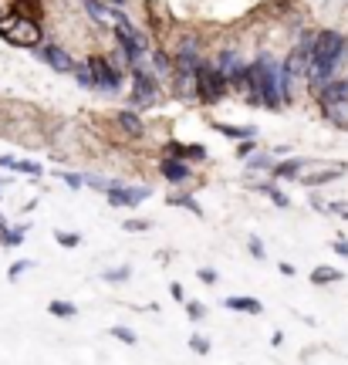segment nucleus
<instances>
[{"mask_svg":"<svg viewBox=\"0 0 348 365\" xmlns=\"http://www.w3.org/2000/svg\"><path fill=\"white\" fill-rule=\"evenodd\" d=\"M244 88H247V102L264 105L271 112H277L284 102H291V78H287L284 65H277L271 54H260L257 61L250 65Z\"/></svg>","mask_w":348,"mask_h":365,"instance_id":"f257e3e1","label":"nucleus"},{"mask_svg":"<svg viewBox=\"0 0 348 365\" xmlns=\"http://www.w3.org/2000/svg\"><path fill=\"white\" fill-rule=\"evenodd\" d=\"M348 54V41L342 31H318L314 34V48H311V71L308 78L314 85H324V81L335 78L338 65L345 61Z\"/></svg>","mask_w":348,"mask_h":365,"instance_id":"f03ea898","label":"nucleus"},{"mask_svg":"<svg viewBox=\"0 0 348 365\" xmlns=\"http://www.w3.org/2000/svg\"><path fill=\"white\" fill-rule=\"evenodd\" d=\"M0 38L7 41L11 48L34 51V48L41 44V24L34 21V14L0 11Z\"/></svg>","mask_w":348,"mask_h":365,"instance_id":"7ed1b4c3","label":"nucleus"},{"mask_svg":"<svg viewBox=\"0 0 348 365\" xmlns=\"http://www.w3.org/2000/svg\"><path fill=\"white\" fill-rule=\"evenodd\" d=\"M227 88H230V78L220 71V65L203 61L200 71H196V98H200L203 105H217L220 98L227 95Z\"/></svg>","mask_w":348,"mask_h":365,"instance_id":"20e7f679","label":"nucleus"},{"mask_svg":"<svg viewBox=\"0 0 348 365\" xmlns=\"http://www.w3.org/2000/svg\"><path fill=\"white\" fill-rule=\"evenodd\" d=\"M132 105H139V108L159 105V81H155V75H149V71H142L135 65H132Z\"/></svg>","mask_w":348,"mask_h":365,"instance_id":"39448f33","label":"nucleus"},{"mask_svg":"<svg viewBox=\"0 0 348 365\" xmlns=\"http://www.w3.org/2000/svg\"><path fill=\"white\" fill-rule=\"evenodd\" d=\"M88 68H91V75H95V81H98V88H105V91H118L122 81H126V71L118 65H112L108 58H102V54H91Z\"/></svg>","mask_w":348,"mask_h":365,"instance_id":"423d86ee","label":"nucleus"},{"mask_svg":"<svg viewBox=\"0 0 348 365\" xmlns=\"http://www.w3.org/2000/svg\"><path fill=\"white\" fill-rule=\"evenodd\" d=\"M116 44L129 65H139V58L149 51V41H145L142 31H129V27H118V24H116Z\"/></svg>","mask_w":348,"mask_h":365,"instance_id":"0eeeda50","label":"nucleus"},{"mask_svg":"<svg viewBox=\"0 0 348 365\" xmlns=\"http://www.w3.org/2000/svg\"><path fill=\"white\" fill-rule=\"evenodd\" d=\"M311 48H314V34H308L301 44H295V48H291L287 61H284V71H287V78H291V81L308 78V71H311Z\"/></svg>","mask_w":348,"mask_h":365,"instance_id":"6e6552de","label":"nucleus"},{"mask_svg":"<svg viewBox=\"0 0 348 365\" xmlns=\"http://www.w3.org/2000/svg\"><path fill=\"white\" fill-rule=\"evenodd\" d=\"M149 193H153L149 186H126V182H118V186H112V190L105 193V200L116 210H132V207H139Z\"/></svg>","mask_w":348,"mask_h":365,"instance_id":"1a4fd4ad","label":"nucleus"},{"mask_svg":"<svg viewBox=\"0 0 348 365\" xmlns=\"http://www.w3.org/2000/svg\"><path fill=\"white\" fill-rule=\"evenodd\" d=\"M34 54H38L48 68H54L58 75H75V61H71V54H68L61 44H38Z\"/></svg>","mask_w":348,"mask_h":365,"instance_id":"9d476101","label":"nucleus"},{"mask_svg":"<svg viewBox=\"0 0 348 365\" xmlns=\"http://www.w3.org/2000/svg\"><path fill=\"white\" fill-rule=\"evenodd\" d=\"M318 102H322L324 108H342V105H348V75L318 85Z\"/></svg>","mask_w":348,"mask_h":365,"instance_id":"9b49d317","label":"nucleus"},{"mask_svg":"<svg viewBox=\"0 0 348 365\" xmlns=\"http://www.w3.org/2000/svg\"><path fill=\"white\" fill-rule=\"evenodd\" d=\"M217 65H220V71H223V75H227L230 81H237V85H244L247 71H250V65H244V58H240V54L233 51V48H227V51H220Z\"/></svg>","mask_w":348,"mask_h":365,"instance_id":"f8f14e48","label":"nucleus"},{"mask_svg":"<svg viewBox=\"0 0 348 365\" xmlns=\"http://www.w3.org/2000/svg\"><path fill=\"white\" fill-rule=\"evenodd\" d=\"M163 156H173V159H186V163H190V159H196V163H203V159L210 156V149L203 143H176V139H173V143H166V149H163Z\"/></svg>","mask_w":348,"mask_h":365,"instance_id":"ddd939ff","label":"nucleus"},{"mask_svg":"<svg viewBox=\"0 0 348 365\" xmlns=\"http://www.w3.org/2000/svg\"><path fill=\"white\" fill-rule=\"evenodd\" d=\"M159 173H163L169 182H186L190 176H193V170L186 166V159H173V156H163V163H159Z\"/></svg>","mask_w":348,"mask_h":365,"instance_id":"4468645a","label":"nucleus"},{"mask_svg":"<svg viewBox=\"0 0 348 365\" xmlns=\"http://www.w3.org/2000/svg\"><path fill=\"white\" fill-rule=\"evenodd\" d=\"M345 170H348V166H322V170L311 173V176H301V186H308V190H318V186H324V182H335Z\"/></svg>","mask_w":348,"mask_h":365,"instance_id":"2eb2a0df","label":"nucleus"},{"mask_svg":"<svg viewBox=\"0 0 348 365\" xmlns=\"http://www.w3.org/2000/svg\"><path fill=\"white\" fill-rule=\"evenodd\" d=\"M308 166H311V163L304 156L284 159V163H277V166H274V180H297V176L308 170Z\"/></svg>","mask_w":348,"mask_h":365,"instance_id":"dca6fc26","label":"nucleus"},{"mask_svg":"<svg viewBox=\"0 0 348 365\" xmlns=\"http://www.w3.org/2000/svg\"><path fill=\"white\" fill-rule=\"evenodd\" d=\"M247 186H250V190H257V193H264L277 210H291V196L284 193L281 186H274V182H247Z\"/></svg>","mask_w":348,"mask_h":365,"instance_id":"f3484780","label":"nucleus"},{"mask_svg":"<svg viewBox=\"0 0 348 365\" xmlns=\"http://www.w3.org/2000/svg\"><path fill=\"white\" fill-rule=\"evenodd\" d=\"M116 122H118V129L126 132V135H132V139H139V135H145V125H142V118L135 115V112H118L116 115Z\"/></svg>","mask_w":348,"mask_h":365,"instance_id":"a211bd4d","label":"nucleus"},{"mask_svg":"<svg viewBox=\"0 0 348 365\" xmlns=\"http://www.w3.org/2000/svg\"><path fill=\"white\" fill-rule=\"evenodd\" d=\"M213 129L220 132V135H227V139H257V125H227V122H217Z\"/></svg>","mask_w":348,"mask_h":365,"instance_id":"6ab92c4d","label":"nucleus"},{"mask_svg":"<svg viewBox=\"0 0 348 365\" xmlns=\"http://www.w3.org/2000/svg\"><path fill=\"white\" fill-rule=\"evenodd\" d=\"M223 308L227 312H240V314H264V304L257 298H227Z\"/></svg>","mask_w":348,"mask_h":365,"instance_id":"aec40b11","label":"nucleus"},{"mask_svg":"<svg viewBox=\"0 0 348 365\" xmlns=\"http://www.w3.org/2000/svg\"><path fill=\"white\" fill-rule=\"evenodd\" d=\"M27 234V223H17V227H0V247H21Z\"/></svg>","mask_w":348,"mask_h":365,"instance_id":"412c9836","label":"nucleus"},{"mask_svg":"<svg viewBox=\"0 0 348 365\" xmlns=\"http://www.w3.org/2000/svg\"><path fill=\"white\" fill-rule=\"evenodd\" d=\"M345 274L338 271V267H328V264H322V267H314L311 271V284H338Z\"/></svg>","mask_w":348,"mask_h":365,"instance_id":"4be33fe9","label":"nucleus"},{"mask_svg":"<svg viewBox=\"0 0 348 365\" xmlns=\"http://www.w3.org/2000/svg\"><path fill=\"white\" fill-rule=\"evenodd\" d=\"M169 207H183L186 213H196V217H203V210H200V203H196L193 196H186V193L169 196Z\"/></svg>","mask_w":348,"mask_h":365,"instance_id":"5701e85b","label":"nucleus"},{"mask_svg":"<svg viewBox=\"0 0 348 365\" xmlns=\"http://www.w3.org/2000/svg\"><path fill=\"white\" fill-rule=\"evenodd\" d=\"M247 166H250L254 173H264V170L274 173V166H277V159L267 156V153H257V156H250V159H247Z\"/></svg>","mask_w":348,"mask_h":365,"instance_id":"b1692460","label":"nucleus"},{"mask_svg":"<svg viewBox=\"0 0 348 365\" xmlns=\"http://www.w3.org/2000/svg\"><path fill=\"white\" fill-rule=\"evenodd\" d=\"M48 314H54V318H75L78 314V308L75 304H71V301H51V304H48Z\"/></svg>","mask_w":348,"mask_h":365,"instance_id":"393cba45","label":"nucleus"},{"mask_svg":"<svg viewBox=\"0 0 348 365\" xmlns=\"http://www.w3.org/2000/svg\"><path fill=\"white\" fill-rule=\"evenodd\" d=\"M75 81L81 85V88H98V81H95V75H91L88 61H85V65H75Z\"/></svg>","mask_w":348,"mask_h":365,"instance_id":"a878e982","label":"nucleus"},{"mask_svg":"<svg viewBox=\"0 0 348 365\" xmlns=\"http://www.w3.org/2000/svg\"><path fill=\"white\" fill-rule=\"evenodd\" d=\"M132 277V267H112V271H102V281L108 284H122V281H129Z\"/></svg>","mask_w":348,"mask_h":365,"instance_id":"bb28decb","label":"nucleus"},{"mask_svg":"<svg viewBox=\"0 0 348 365\" xmlns=\"http://www.w3.org/2000/svg\"><path fill=\"white\" fill-rule=\"evenodd\" d=\"M112 339L126 341V345H135V341H139V335H135L132 328H126V325H112Z\"/></svg>","mask_w":348,"mask_h":365,"instance_id":"cd10ccee","label":"nucleus"},{"mask_svg":"<svg viewBox=\"0 0 348 365\" xmlns=\"http://www.w3.org/2000/svg\"><path fill=\"white\" fill-rule=\"evenodd\" d=\"M122 230H129V234H145V230H153V223H149V220H139V217H132V220L122 223Z\"/></svg>","mask_w":348,"mask_h":365,"instance_id":"c85d7f7f","label":"nucleus"},{"mask_svg":"<svg viewBox=\"0 0 348 365\" xmlns=\"http://www.w3.org/2000/svg\"><path fill=\"white\" fill-rule=\"evenodd\" d=\"M14 170L24 173V176H34V180H38L41 173H44V170L38 166V163H31V159H17V166H14Z\"/></svg>","mask_w":348,"mask_h":365,"instance_id":"c756f323","label":"nucleus"},{"mask_svg":"<svg viewBox=\"0 0 348 365\" xmlns=\"http://www.w3.org/2000/svg\"><path fill=\"white\" fill-rule=\"evenodd\" d=\"M58 180L65 182L68 190H81V186H85V176H81V173H58Z\"/></svg>","mask_w":348,"mask_h":365,"instance_id":"7c9ffc66","label":"nucleus"},{"mask_svg":"<svg viewBox=\"0 0 348 365\" xmlns=\"http://www.w3.org/2000/svg\"><path fill=\"white\" fill-rule=\"evenodd\" d=\"M54 240H58L61 247H78V244H81V234H71V230H58V234H54Z\"/></svg>","mask_w":348,"mask_h":365,"instance_id":"2f4dec72","label":"nucleus"},{"mask_svg":"<svg viewBox=\"0 0 348 365\" xmlns=\"http://www.w3.org/2000/svg\"><path fill=\"white\" fill-rule=\"evenodd\" d=\"M247 247H250V254H254V261H264V257H267V250H264V240H260V237L250 234V240H247Z\"/></svg>","mask_w":348,"mask_h":365,"instance_id":"473e14b6","label":"nucleus"},{"mask_svg":"<svg viewBox=\"0 0 348 365\" xmlns=\"http://www.w3.org/2000/svg\"><path fill=\"white\" fill-rule=\"evenodd\" d=\"M186 314H190L193 322H203V318H207V304H200V301H186Z\"/></svg>","mask_w":348,"mask_h":365,"instance_id":"72a5a7b5","label":"nucleus"},{"mask_svg":"<svg viewBox=\"0 0 348 365\" xmlns=\"http://www.w3.org/2000/svg\"><path fill=\"white\" fill-rule=\"evenodd\" d=\"M153 65H155V71H159V75H169V71H173V65H169V54H163V51L153 54Z\"/></svg>","mask_w":348,"mask_h":365,"instance_id":"f704fd0d","label":"nucleus"},{"mask_svg":"<svg viewBox=\"0 0 348 365\" xmlns=\"http://www.w3.org/2000/svg\"><path fill=\"white\" fill-rule=\"evenodd\" d=\"M31 267H34V261H17V264H11V271H7V277H11V281H17V277H21L24 271H31Z\"/></svg>","mask_w":348,"mask_h":365,"instance_id":"c9c22d12","label":"nucleus"},{"mask_svg":"<svg viewBox=\"0 0 348 365\" xmlns=\"http://www.w3.org/2000/svg\"><path fill=\"white\" fill-rule=\"evenodd\" d=\"M190 349H193L196 355H210V341L203 339V335H193V339H190Z\"/></svg>","mask_w":348,"mask_h":365,"instance_id":"e433bc0d","label":"nucleus"},{"mask_svg":"<svg viewBox=\"0 0 348 365\" xmlns=\"http://www.w3.org/2000/svg\"><path fill=\"white\" fill-rule=\"evenodd\" d=\"M237 156H240V159L254 156V139H240V143H237Z\"/></svg>","mask_w":348,"mask_h":365,"instance_id":"4c0bfd02","label":"nucleus"},{"mask_svg":"<svg viewBox=\"0 0 348 365\" xmlns=\"http://www.w3.org/2000/svg\"><path fill=\"white\" fill-rule=\"evenodd\" d=\"M328 213H338V217H345V220H348V203H342V200H332V203H328Z\"/></svg>","mask_w":348,"mask_h":365,"instance_id":"58836bf2","label":"nucleus"},{"mask_svg":"<svg viewBox=\"0 0 348 365\" xmlns=\"http://www.w3.org/2000/svg\"><path fill=\"white\" fill-rule=\"evenodd\" d=\"M200 281L203 284H217V271L213 267H200Z\"/></svg>","mask_w":348,"mask_h":365,"instance_id":"ea45409f","label":"nucleus"},{"mask_svg":"<svg viewBox=\"0 0 348 365\" xmlns=\"http://www.w3.org/2000/svg\"><path fill=\"white\" fill-rule=\"evenodd\" d=\"M169 294H173V298H176V301H183V298H186V294H183V284H176V281L169 284Z\"/></svg>","mask_w":348,"mask_h":365,"instance_id":"a19ab883","label":"nucleus"},{"mask_svg":"<svg viewBox=\"0 0 348 365\" xmlns=\"http://www.w3.org/2000/svg\"><path fill=\"white\" fill-rule=\"evenodd\" d=\"M17 166V159L14 156H0V170H14Z\"/></svg>","mask_w":348,"mask_h":365,"instance_id":"79ce46f5","label":"nucleus"},{"mask_svg":"<svg viewBox=\"0 0 348 365\" xmlns=\"http://www.w3.org/2000/svg\"><path fill=\"white\" fill-rule=\"evenodd\" d=\"M332 247H335V254H342V257H348V244H345V240H335Z\"/></svg>","mask_w":348,"mask_h":365,"instance_id":"37998d69","label":"nucleus"},{"mask_svg":"<svg viewBox=\"0 0 348 365\" xmlns=\"http://www.w3.org/2000/svg\"><path fill=\"white\" fill-rule=\"evenodd\" d=\"M277 267H281V274H287V277H295V264H287V261H284V264H277Z\"/></svg>","mask_w":348,"mask_h":365,"instance_id":"c03bdc74","label":"nucleus"},{"mask_svg":"<svg viewBox=\"0 0 348 365\" xmlns=\"http://www.w3.org/2000/svg\"><path fill=\"white\" fill-rule=\"evenodd\" d=\"M271 345H274V349H281V345H284V331H274V339H271Z\"/></svg>","mask_w":348,"mask_h":365,"instance_id":"a18cd8bd","label":"nucleus"},{"mask_svg":"<svg viewBox=\"0 0 348 365\" xmlns=\"http://www.w3.org/2000/svg\"><path fill=\"white\" fill-rule=\"evenodd\" d=\"M105 4H112V7H122V4H126V0H105Z\"/></svg>","mask_w":348,"mask_h":365,"instance_id":"49530a36","label":"nucleus"},{"mask_svg":"<svg viewBox=\"0 0 348 365\" xmlns=\"http://www.w3.org/2000/svg\"><path fill=\"white\" fill-rule=\"evenodd\" d=\"M0 227H7V220H4V217H0Z\"/></svg>","mask_w":348,"mask_h":365,"instance_id":"de8ad7c7","label":"nucleus"},{"mask_svg":"<svg viewBox=\"0 0 348 365\" xmlns=\"http://www.w3.org/2000/svg\"><path fill=\"white\" fill-rule=\"evenodd\" d=\"M0 196H4V182H0Z\"/></svg>","mask_w":348,"mask_h":365,"instance_id":"09e8293b","label":"nucleus"}]
</instances>
